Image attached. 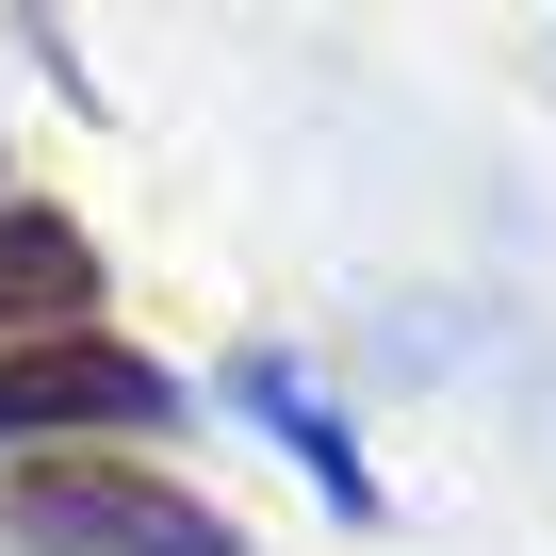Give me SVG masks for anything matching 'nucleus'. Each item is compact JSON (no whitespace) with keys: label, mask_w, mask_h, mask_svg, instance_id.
<instances>
[{"label":"nucleus","mask_w":556,"mask_h":556,"mask_svg":"<svg viewBox=\"0 0 556 556\" xmlns=\"http://www.w3.org/2000/svg\"><path fill=\"white\" fill-rule=\"evenodd\" d=\"M17 540H50V556H229V523L213 507H180L164 475H34L17 491Z\"/></svg>","instance_id":"1"},{"label":"nucleus","mask_w":556,"mask_h":556,"mask_svg":"<svg viewBox=\"0 0 556 556\" xmlns=\"http://www.w3.org/2000/svg\"><path fill=\"white\" fill-rule=\"evenodd\" d=\"M17 426H164V377L131 344H34V361H0V442Z\"/></svg>","instance_id":"2"},{"label":"nucleus","mask_w":556,"mask_h":556,"mask_svg":"<svg viewBox=\"0 0 556 556\" xmlns=\"http://www.w3.org/2000/svg\"><path fill=\"white\" fill-rule=\"evenodd\" d=\"M17 295H83V245L66 229H0V312Z\"/></svg>","instance_id":"3"}]
</instances>
